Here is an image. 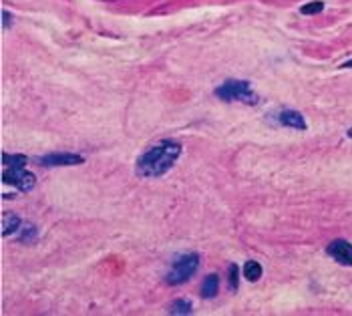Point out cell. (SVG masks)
<instances>
[{"mask_svg":"<svg viewBox=\"0 0 352 316\" xmlns=\"http://www.w3.org/2000/svg\"><path fill=\"white\" fill-rule=\"evenodd\" d=\"M181 155V145L175 141H163L143 153L137 161V173L143 177H157L171 169V165Z\"/></svg>","mask_w":352,"mask_h":316,"instance_id":"6da1fadb","label":"cell"},{"mask_svg":"<svg viewBox=\"0 0 352 316\" xmlns=\"http://www.w3.org/2000/svg\"><path fill=\"white\" fill-rule=\"evenodd\" d=\"M197 266H199V256H197V254H185V256H181V258L173 264V268L169 270V274H167V278H165L167 284L175 286V284L187 282V280L195 274Z\"/></svg>","mask_w":352,"mask_h":316,"instance_id":"7a4b0ae2","label":"cell"},{"mask_svg":"<svg viewBox=\"0 0 352 316\" xmlns=\"http://www.w3.org/2000/svg\"><path fill=\"white\" fill-rule=\"evenodd\" d=\"M216 95L224 101H245V103L256 101L248 81H226L222 87L216 89Z\"/></svg>","mask_w":352,"mask_h":316,"instance_id":"3957f363","label":"cell"},{"mask_svg":"<svg viewBox=\"0 0 352 316\" xmlns=\"http://www.w3.org/2000/svg\"><path fill=\"white\" fill-rule=\"evenodd\" d=\"M2 181L10 183V185H16L22 192H28V189L34 187V175L24 171V167H6L2 171Z\"/></svg>","mask_w":352,"mask_h":316,"instance_id":"277c9868","label":"cell"},{"mask_svg":"<svg viewBox=\"0 0 352 316\" xmlns=\"http://www.w3.org/2000/svg\"><path fill=\"white\" fill-rule=\"evenodd\" d=\"M326 252L338 264L352 266V244H348L346 240H334L332 244H328Z\"/></svg>","mask_w":352,"mask_h":316,"instance_id":"5b68a950","label":"cell"},{"mask_svg":"<svg viewBox=\"0 0 352 316\" xmlns=\"http://www.w3.org/2000/svg\"><path fill=\"white\" fill-rule=\"evenodd\" d=\"M39 161L43 165H79L85 159L75 153H49V155H43Z\"/></svg>","mask_w":352,"mask_h":316,"instance_id":"8992f818","label":"cell"},{"mask_svg":"<svg viewBox=\"0 0 352 316\" xmlns=\"http://www.w3.org/2000/svg\"><path fill=\"white\" fill-rule=\"evenodd\" d=\"M280 121L284 123V125H288V127H296V129H306V121H304V117L298 113V111H282L280 113Z\"/></svg>","mask_w":352,"mask_h":316,"instance_id":"52a82bcc","label":"cell"},{"mask_svg":"<svg viewBox=\"0 0 352 316\" xmlns=\"http://www.w3.org/2000/svg\"><path fill=\"white\" fill-rule=\"evenodd\" d=\"M218 288H220V278L216 274H209L201 284V296L203 298H214L218 294Z\"/></svg>","mask_w":352,"mask_h":316,"instance_id":"ba28073f","label":"cell"},{"mask_svg":"<svg viewBox=\"0 0 352 316\" xmlns=\"http://www.w3.org/2000/svg\"><path fill=\"white\" fill-rule=\"evenodd\" d=\"M20 228V217L14 213H4L2 215V236H10Z\"/></svg>","mask_w":352,"mask_h":316,"instance_id":"9c48e42d","label":"cell"},{"mask_svg":"<svg viewBox=\"0 0 352 316\" xmlns=\"http://www.w3.org/2000/svg\"><path fill=\"white\" fill-rule=\"evenodd\" d=\"M243 276H245L250 282L260 280V276H262V266H260L258 262H254V260L245 262L243 264Z\"/></svg>","mask_w":352,"mask_h":316,"instance_id":"30bf717a","label":"cell"},{"mask_svg":"<svg viewBox=\"0 0 352 316\" xmlns=\"http://www.w3.org/2000/svg\"><path fill=\"white\" fill-rule=\"evenodd\" d=\"M26 161H28V159L24 157V155H10V153H4V155H2V163H4L6 167H24Z\"/></svg>","mask_w":352,"mask_h":316,"instance_id":"8fae6325","label":"cell"},{"mask_svg":"<svg viewBox=\"0 0 352 316\" xmlns=\"http://www.w3.org/2000/svg\"><path fill=\"white\" fill-rule=\"evenodd\" d=\"M171 314H191V302L187 300H175L171 304Z\"/></svg>","mask_w":352,"mask_h":316,"instance_id":"7c38bea8","label":"cell"},{"mask_svg":"<svg viewBox=\"0 0 352 316\" xmlns=\"http://www.w3.org/2000/svg\"><path fill=\"white\" fill-rule=\"evenodd\" d=\"M324 8V2H310V4H304L302 8H300V12L302 14H316V12H320Z\"/></svg>","mask_w":352,"mask_h":316,"instance_id":"4fadbf2b","label":"cell"},{"mask_svg":"<svg viewBox=\"0 0 352 316\" xmlns=\"http://www.w3.org/2000/svg\"><path fill=\"white\" fill-rule=\"evenodd\" d=\"M230 286H232V290L237 288V266L235 264L230 266Z\"/></svg>","mask_w":352,"mask_h":316,"instance_id":"5bb4252c","label":"cell"},{"mask_svg":"<svg viewBox=\"0 0 352 316\" xmlns=\"http://www.w3.org/2000/svg\"><path fill=\"white\" fill-rule=\"evenodd\" d=\"M2 18H4V20H2V22H4V26H8V22H10V14H8V12H4V14H2Z\"/></svg>","mask_w":352,"mask_h":316,"instance_id":"9a60e30c","label":"cell"},{"mask_svg":"<svg viewBox=\"0 0 352 316\" xmlns=\"http://www.w3.org/2000/svg\"><path fill=\"white\" fill-rule=\"evenodd\" d=\"M342 69H352V60H348V62H344V65H342Z\"/></svg>","mask_w":352,"mask_h":316,"instance_id":"2e32d148","label":"cell"},{"mask_svg":"<svg viewBox=\"0 0 352 316\" xmlns=\"http://www.w3.org/2000/svg\"><path fill=\"white\" fill-rule=\"evenodd\" d=\"M348 137H352V127L348 129Z\"/></svg>","mask_w":352,"mask_h":316,"instance_id":"e0dca14e","label":"cell"}]
</instances>
